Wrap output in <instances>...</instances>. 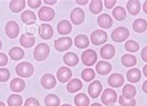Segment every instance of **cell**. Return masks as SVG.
Returning <instances> with one entry per match:
<instances>
[{"label":"cell","mask_w":147,"mask_h":106,"mask_svg":"<svg viewBox=\"0 0 147 106\" xmlns=\"http://www.w3.org/2000/svg\"><path fill=\"white\" fill-rule=\"evenodd\" d=\"M50 52V49L48 44L46 43H40L38 44L34 50V58L37 61H43L46 60Z\"/></svg>","instance_id":"6da1fadb"},{"label":"cell","mask_w":147,"mask_h":106,"mask_svg":"<svg viewBox=\"0 0 147 106\" xmlns=\"http://www.w3.org/2000/svg\"><path fill=\"white\" fill-rule=\"evenodd\" d=\"M129 36V30L127 27L120 26L115 28L111 34L112 40L117 43H122L125 40H127Z\"/></svg>","instance_id":"7a4b0ae2"},{"label":"cell","mask_w":147,"mask_h":106,"mask_svg":"<svg viewBox=\"0 0 147 106\" xmlns=\"http://www.w3.org/2000/svg\"><path fill=\"white\" fill-rule=\"evenodd\" d=\"M34 66L32 63H30L28 61L20 62L16 66V74L20 77L28 78L34 74Z\"/></svg>","instance_id":"3957f363"},{"label":"cell","mask_w":147,"mask_h":106,"mask_svg":"<svg viewBox=\"0 0 147 106\" xmlns=\"http://www.w3.org/2000/svg\"><path fill=\"white\" fill-rule=\"evenodd\" d=\"M100 101L102 103L106 105L109 106L117 103V94L112 88H105L103 90V92H102V97H100Z\"/></svg>","instance_id":"277c9868"},{"label":"cell","mask_w":147,"mask_h":106,"mask_svg":"<svg viewBox=\"0 0 147 106\" xmlns=\"http://www.w3.org/2000/svg\"><path fill=\"white\" fill-rule=\"evenodd\" d=\"M73 45V40L71 37L68 36H64V37H61L58 38L54 42V47H55V49L59 52H63L66 51L69 49L71 48Z\"/></svg>","instance_id":"5b68a950"},{"label":"cell","mask_w":147,"mask_h":106,"mask_svg":"<svg viewBox=\"0 0 147 106\" xmlns=\"http://www.w3.org/2000/svg\"><path fill=\"white\" fill-rule=\"evenodd\" d=\"M98 55L96 53L94 49H87L82 53L81 56V61H82L83 64L86 66H92L95 64V62L97 61Z\"/></svg>","instance_id":"8992f818"},{"label":"cell","mask_w":147,"mask_h":106,"mask_svg":"<svg viewBox=\"0 0 147 106\" xmlns=\"http://www.w3.org/2000/svg\"><path fill=\"white\" fill-rule=\"evenodd\" d=\"M108 35L107 33L104 32L103 30H95L94 32H92L90 34V40L92 44L95 46H102L107 41Z\"/></svg>","instance_id":"52a82bcc"},{"label":"cell","mask_w":147,"mask_h":106,"mask_svg":"<svg viewBox=\"0 0 147 106\" xmlns=\"http://www.w3.org/2000/svg\"><path fill=\"white\" fill-rule=\"evenodd\" d=\"M5 33L7 37L11 39H14L18 36L19 33H20V27L19 24L15 21H9L7 22L5 26Z\"/></svg>","instance_id":"ba28073f"},{"label":"cell","mask_w":147,"mask_h":106,"mask_svg":"<svg viewBox=\"0 0 147 106\" xmlns=\"http://www.w3.org/2000/svg\"><path fill=\"white\" fill-rule=\"evenodd\" d=\"M88 92L90 98H92V99H97L102 92V85L100 83V81L95 80L93 82H91L88 88Z\"/></svg>","instance_id":"9c48e42d"},{"label":"cell","mask_w":147,"mask_h":106,"mask_svg":"<svg viewBox=\"0 0 147 106\" xmlns=\"http://www.w3.org/2000/svg\"><path fill=\"white\" fill-rule=\"evenodd\" d=\"M38 18L42 22H50L55 17V11L49 7H42L38 10Z\"/></svg>","instance_id":"30bf717a"},{"label":"cell","mask_w":147,"mask_h":106,"mask_svg":"<svg viewBox=\"0 0 147 106\" xmlns=\"http://www.w3.org/2000/svg\"><path fill=\"white\" fill-rule=\"evenodd\" d=\"M71 22L74 25H80L85 20V12L81 7H75L70 14Z\"/></svg>","instance_id":"8fae6325"},{"label":"cell","mask_w":147,"mask_h":106,"mask_svg":"<svg viewBox=\"0 0 147 106\" xmlns=\"http://www.w3.org/2000/svg\"><path fill=\"white\" fill-rule=\"evenodd\" d=\"M38 34L44 40H49L53 36V28L49 23H42L38 27Z\"/></svg>","instance_id":"7c38bea8"},{"label":"cell","mask_w":147,"mask_h":106,"mask_svg":"<svg viewBox=\"0 0 147 106\" xmlns=\"http://www.w3.org/2000/svg\"><path fill=\"white\" fill-rule=\"evenodd\" d=\"M73 76L72 71L66 66H63L57 71V79L61 83H66L71 80V77Z\"/></svg>","instance_id":"4fadbf2b"},{"label":"cell","mask_w":147,"mask_h":106,"mask_svg":"<svg viewBox=\"0 0 147 106\" xmlns=\"http://www.w3.org/2000/svg\"><path fill=\"white\" fill-rule=\"evenodd\" d=\"M41 85L46 89L54 88L56 86V78L51 74H45L41 77Z\"/></svg>","instance_id":"5bb4252c"},{"label":"cell","mask_w":147,"mask_h":106,"mask_svg":"<svg viewBox=\"0 0 147 106\" xmlns=\"http://www.w3.org/2000/svg\"><path fill=\"white\" fill-rule=\"evenodd\" d=\"M124 82H125V79L121 74L115 73L108 77V84L112 88H120L124 85Z\"/></svg>","instance_id":"9a60e30c"},{"label":"cell","mask_w":147,"mask_h":106,"mask_svg":"<svg viewBox=\"0 0 147 106\" xmlns=\"http://www.w3.org/2000/svg\"><path fill=\"white\" fill-rule=\"evenodd\" d=\"M34 43H36V38H34V35L33 34L24 33L22 34L20 38V44L22 48L30 49L34 45Z\"/></svg>","instance_id":"2e32d148"},{"label":"cell","mask_w":147,"mask_h":106,"mask_svg":"<svg viewBox=\"0 0 147 106\" xmlns=\"http://www.w3.org/2000/svg\"><path fill=\"white\" fill-rule=\"evenodd\" d=\"M100 57H102L103 60H111V59L114 58L115 54V49L113 45L106 44L100 49Z\"/></svg>","instance_id":"e0dca14e"},{"label":"cell","mask_w":147,"mask_h":106,"mask_svg":"<svg viewBox=\"0 0 147 106\" xmlns=\"http://www.w3.org/2000/svg\"><path fill=\"white\" fill-rule=\"evenodd\" d=\"M98 25L102 29H109L113 25V18L109 14H100L97 19Z\"/></svg>","instance_id":"ac0fdd59"},{"label":"cell","mask_w":147,"mask_h":106,"mask_svg":"<svg viewBox=\"0 0 147 106\" xmlns=\"http://www.w3.org/2000/svg\"><path fill=\"white\" fill-rule=\"evenodd\" d=\"M96 72L102 76H106L112 71V64L105 61H100L96 64Z\"/></svg>","instance_id":"d6986e66"},{"label":"cell","mask_w":147,"mask_h":106,"mask_svg":"<svg viewBox=\"0 0 147 106\" xmlns=\"http://www.w3.org/2000/svg\"><path fill=\"white\" fill-rule=\"evenodd\" d=\"M72 23L67 20H63L57 25V31L60 34L67 35L72 32Z\"/></svg>","instance_id":"ffe728a7"},{"label":"cell","mask_w":147,"mask_h":106,"mask_svg":"<svg viewBox=\"0 0 147 106\" xmlns=\"http://www.w3.org/2000/svg\"><path fill=\"white\" fill-rule=\"evenodd\" d=\"M127 10L130 15L136 16L141 11V2L138 0H129L127 2Z\"/></svg>","instance_id":"44dd1931"},{"label":"cell","mask_w":147,"mask_h":106,"mask_svg":"<svg viewBox=\"0 0 147 106\" xmlns=\"http://www.w3.org/2000/svg\"><path fill=\"white\" fill-rule=\"evenodd\" d=\"M142 78L141 70L138 68H131L127 72V79L130 83H138Z\"/></svg>","instance_id":"7402d4cb"},{"label":"cell","mask_w":147,"mask_h":106,"mask_svg":"<svg viewBox=\"0 0 147 106\" xmlns=\"http://www.w3.org/2000/svg\"><path fill=\"white\" fill-rule=\"evenodd\" d=\"M82 88H83V83L81 82L80 79H78V78H74V79H71L68 82V84L66 86L67 91L70 92V93L78 92Z\"/></svg>","instance_id":"603a6c76"},{"label":"cell","mask_w":147,"mask_h":106,"mask_svg":"<svg viewBox=\"0 0 147 106\" xmlns=\"http://www.w3.org/2000/svg\"><path fill=\"white\" fill-rule=\"evenodd\" d=\"M63 62L67 66H70V67H74V66H76L79 62V58L78 56L74 53V52H67L65 55H63Z\"/></svg>","instance_id":"cb8c5ba5"},{"label":"cell","mask_w":147,"mask_h":106,"mask_svg":"<svg viewBox=\"0 0 147 106\" xmlns=\"http://www.w3.org/2000/svg\"><path fill=\"white\" fill-rule=\"evenodd\" d=\"M21 19H22V22L27 25L34 24L36 22V16L32 10H24V12L22 13Z\"/></svg>","instance_id":"d4e9b609"},{"label":"cell","mask_w":147,"mask_h":106,"mask_svg":"<svg viewBox=\"0 0 147 106\" xmlns=\"http://www.w3.org/2000/svg\"><path fill=\"white\" fill-rule=\"evenodd\" d=\"M74 43L77 49H87L90 46V39L86 34H78L76 36Z\"/></svg>","instance_id":"484cf974"},{"label":"cell","mask_w":147,"mask_h":106,"mask_svg":"<svg viewBox=\"0 0 147 106\" xmlns=\"http://www.w3.org/2000/svg\"><path fill=\"white\" fill-rule=\"evenodd\" d=\"M25 88V82L22 78L16 77L11 80L10 82V89L13 92H22Z\"/></svg>","instance_id":"4316f807"},{"label":"cell","mask_w":147,"mask_h":106,"mask_svg":"<svg viewBox=\"0 0 147 106\" xmlns=\"http://www.w3.org/2000/svg\"><path fill=\"white\" fill-rule=\"evenodd\" d=\"M137 90L136 88L134 87L133 85L130 84H127L123 87L122 89V96L126 99H134V97L136 96Z\"/></svg>","instance_id":"83f0119b"},{"label":"cell","mask_w":147,"mask_h":106,"mask_svg":"<svg viewBox=\"0 0 147 106\" xmlns=\"http://www.w3.org/2000/svg\"><path fill=\"white\" fill-rule=\"evenodd\" d=\"M132 28L136 33H144L147 29V22L144 19H136L132 23Z\"/></svg>","instance_id":"f1b7e54d"},{"label":"cell","mask_w":147,"mask_h":106,"mask_svg":"<svg viewBox=\"0 0 147 106\" xmlns=\"http://www.w3.org/2000/svg\"><path fill=\"white\" fill-rule=\"evenodd\" d=\"M26 2L24 0H12L9 2V9L14 13L21 12L25 7Z\"/></svg>","instance_id":"f546056e"},{"label":"cell","mask_w":147,"mask_h":106,"mask_svg":"<svg viewBox=\"0 0 147 106\" xmlns=\"http://www.w3.org/2000/svg\"><path fill=\"white\" fill-rule=\"evenodd\" d=\"M121 62L122 64L127 68L133 67L134 65H136L137 63V58L134 55L131 54H125L121 57Z\"/></svg>","instance_id":"4dcf8cb0"},{"label":"cell","mask_w":147,"mask_h":106,"mask_svg":"<svg viewBox=\"0 0 147 106\" xmlns=\"http://www.w3.org/2000/svg\"><path fill=\"white\" fill-rule=\"evenodd\" d=\"M112 14H113V17L118 22H122L127 18V11L121 6L115 7L112 11Z\"/></svg>","instance_id":"1f68e13d"},{"label":"cell","mask_w":147,"mask_h":106,"mask_svg":"<svg viewBox=\"0 0 147 106\" xmlns=\"http://www.w3.org/2000/svg\"><path fill=\"white\" fill-rule=\"evenodd\" d=\"M75 104L76 106H88L90 105V98L88 97L87 94L85 93H78L76 95L75 99Z\"/></svg>","instance_id":"d6a6232c"},{"label":"cell","mask_w":147,"mask_h":106,"mask_svg":"<svg viewBox=\"0 0 147 106\" xmlns=\"http://www.w3.org/2000/svg\"><path fill=\"white\" fill-rule=\"evenodd\" d=\"M9 55L13 61H20L24 57V50L19 47H14L9 50Z\"/></svg>","instance_id":"836d02e7"},{"label":"cell","mask_w":147,"mask_h":106,"mask_svg":"<svg viewBox=\"0 0 147 106\" xmlns=\"http://www.w3.org/2000/svg\"><path fill=\"white\" fill-rule=\"evenodd\" d=\"M44 103L46 106H59L61 103V100L56 94H49L45 97Z\"/></svg>","instance_id":"e575fe53"},{"label":"cell","mask_w":147,"mask_h":106,"mask_svg":"<svg viewBox=\"0 0 147 106\" xmlns=\"http://www.w3.org/2000/svg\"><path fill=\"white\" fill-rule=\"evenodd\" d=\"M103 7V2L102 0H92L90 2V10L93 14H99L102 12Z\"/></svg>","instance_id":"d590c367"},{"label":"cell","mask_w":147,"mask_h":106,"mask_svg":"<svg viewBox=\"0 0 147 106\" xmlns=\"http://www.w3.org/2000/svg\"><path fill=\"white\" fill-rule=\"evenodd\" d=\"M22 97L19 94H12L7 98V105L9 106H22Z\"/></svg>","instance_id":"8d00e7d4"},{"label":"cell","mask_w":147,"mask_h":106,"mask_svg":"<svg viewBox=\"0 0 147 106\" xmlns=\"http://www.w3.org/2000/svg\"><path fill=\"white\" fill-rule=\"evenodd\" d=\"M95 71L91 68H86L82 71L81 73V78L86 81V82H90L95 78Z\"/></svg>","instance_id":"74e56055"},{"label":"cell","mask_w":147,"mask_h":106,"mask_svg":"<svg viewBox=\"0 0 147 106\" xmlns=\"http://www.w3.org/2000/svg\"><path fill=\"white\" fill-rule=\"evenodd\" d=\"M125 49L130 53L137 52L140 49V45H139L138 42L134 40H127L125 44Z\"/></svg>","instance_id":"f35d334b"},{"label":"cell","mask_w":147,"mask_h":106,"mask_svg":"<svg viewBox=\"0 0 147 106\" xmlns=\"http://www.w3.org/2000/svg\"><path fill=\"white\" fill-rule=\"evenodd\" d=\"M118 103L120 106H135L136 105V100L135 99H126L122 95L118 98Z\"/></svg>","instance_id":"ab89813d"},{"label":"cell","mask_w":147,"mask_h":106,"mask_svg":"<svg viewBox=\"0 0 147 106\" xmlns=\"http://www.w3.org/2000/svg\"><path fill=\"white\" fill-rule=\"evenodd\" d=\"M10 72L7 68H0V82H6L9 79Z\"/></svg>","instance_id":"60d3db41"},{"label":"cell","mask_w":147,"mask_h":106,"mask_svg":"<svg viewBox=\"0 0 147 106\" xmlns=\"http://www.w3.org/2000/svg\"><path fill=\"white\" fill-rule=\"evenodd\" d=\"M24 106H40V103L36 98H28L25 101Z\"/></svg>","instance_id":"b9f144b4"},{"label":"cell","mask_w":147,"mask_h":106,"mask_svg":"<svg viewBox=\"0 0 147 106\" xmlns=\"http://www.w3.org/2000/svg\"><path fill=\"white\" fill-rule=\"evenodd\" d=\"M26 3L28 4V6L31 9H37V7H39L41 6L42 1L41 0H28Z\"/></svg>","instance_id":"7bdbcfd3"},{"label":"cell","mask_w":147,"mask_h":106,"mask_svg":"<svg viewBox=\"0 0 147 106\" xmlns=\"http://www.w3.org/2000/svg\"><path fill=\"white\" fill-rule=\"evenodd\" d=\"M7 61H9V58H7V55L5 53L0 52V67L7 65Z\"/></svg>","instance_id":"ee69618b"},{"label":"cell","mask_w":147,"mask_h":106,"mask_svg":"<svg viewBox=\"0 0 147 106\" xmlns=\"http://www.w3.org/2000/svg\"><path fill=\"white\" fill-rule=\"evenodd\" d=\"M103 4L106 9H113L115 4H117V0H104Z\"/></svg>","instance_id":"f6af8a7d"},{"label":"cell","mask_w":147,"mask_h":106,"mask_svg":"<svg viewBox=\"0 0 147 106\" xmlns=\"http://www.w3.org/2000/svg\"><path fill=\"white\" fill-rule=\"evenodd\" d=\"M141 58L144 61L147 62V46L142 49V52H141Z\"/></svg>","instance_id":"bcb514c9"},{"label":"cell","mask_w":147,"mask_h":106,"mask_svg":"<svg viewBox=\"0 0 147 106\" xmlns=\"http://www.w3.org/2000/svg\"><path fill=\"white\" fill-rule=\"evenodd\" d=\"M76 3L78 4V5L84 6V5H87V4L88 3V0H84V1H81V0H76Z\"/></svg>","instance_id":"7dc6e473"},{"label":"cell","mask_w":147,"mask_h":106,"mask_svg":"<svg viewBox=\"0 0 147 106\" xmlns=\"http://www.w3.org/2000/svg\"><path fill=\"white\" fill-rule=\"evenodd\" d=\"M142 89L144 93H147V80H145L144 82V84H142Z\"/></svg>","instance_id":"c3c4849f"},{"label":"cell","mask_w":147,"mask_h":106,"mask_svg":"<svg viewBox=\"0 0 147 106\" xmlns=\"http://www.w3.org/2000/svg\"><path fill=\"white\" fill-rule=\"evenodd\" d=\"M44 3L48 4V5H51V6H53V5H55V4L57 3V0H51V1H49V0H45Z\"/></svg>","instance_id":"681fc988"},{"label":"cell","mask_w":147,"mask_h":106,"mask_svg":"<svg viewBox=\"0 0 147 106\" xmlns=\"http://www.w3.org/2000/svg\"><path fill=\"white\" fill-rule=\"evenodd\" d=\"M142 10H144V12L145 14H147V0H146V1H144V5H142Z\"/></svg>","instance_id":"f907efd6"},{"label":"cell","mask_w":147,"mask_h":106,"mask_svg":"<svg viewBox=\"0 0 147 106\" xmlns=\"http://www.w3.org/2000/svg\"><path fill=\"white\" fill-rule=\"evenodd\" d=\"M142 74H144V76L147 77V64L144 66V68H142Z\"/></svg>","instance_id":"816d5d0a"},{"label":"cell","mask_w":147,"mask_h":106,"mask_svg":"<svg viewBox=\"0 0 147 106\" xmlns=\"http://www.w3.org/2000/svg\"><path fill=\"white\" fill-rule=\"evenodd\" d=\"M90 106H102L100 103H92Z\"/></svg>","instance_id":"f5cc1de1"},{"label":"cell","mask_w":147,"mask_h":106,"mask_svg":"<svg viewBox=\"0 0 147 106\" xmlns=\"http://www.w3.org/2000/svg\"><path fill=\"white\" fill-rule=\"evenodd\" d=\"M0 106H6V104L3 103V101H0Z\"/></svg>","instance_id":"db71d44e"},{"label":"cell","mask_w":147,"mask_h":106,"mask_svg":"<svg viewBox=\"0 0 147 106\" xmlns=\"http://www.w3.org/2000/svg\"><path fill=\"white\" fill-rule=\"evenodd\" d=\"M61 106H72L71 104H68V103H65V104H63Z\"/></svg>","instance_id":"11a10c76"},{"label":"cell","mask_w":147,"mask_h":106,"mask_svg":"<svg viewBox=\"0 0 147 106\" xmlns=\"http://www.w3.org/2000/svg\"><path fill=\"white\" fill-rule=\"evenodd\" d=\"M2 49V42H1V40H0V49Z\"/></svg>","instance_id":"9f6ffc18"}]
</instances>
